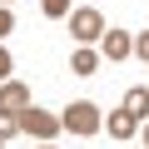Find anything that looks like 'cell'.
<instances>
[{"label":"cell","mask_w":149,"mask_h":149,"mask_svg":"<svg viewBox=\"0 0 149 149\" xmlns=\"http://www.w3.org/2000/svg\"><path fill=\"white\" fill-rule=\"evenodd\" d=\"M65 129H70V134H95V129H100V109H95L90 100L70 104V109H65Z\"/></svg>","instance_id":"cell-1"},{"label":"cell","mask_w":149,"mask_h":149,"mask_svg":"<svg viewBox=\"0 0 149 149\" xmlns=\"http://www.w3.org/2000/svg\"><path fill=\"white\" fill-rule=\"evenodd\" d=\"M20 129H30L35 139H55V134L65 129V119H60V114H45V109H25V114H20Z\"/></svg>","instance_id":"cell-2"},{"label":"cell","mask_w":149,"mask_h":149,"mask_svg":"<svg viewBox=\"0 0 149 149\" xmlns=\"http://www.w3.org/2000/svg\"><path fill=\"white\" fill-rule=\"evenodd\" d=\"M70 30L80 40H95V35H104V20H100V10H74L70 15Z\"/></svg>","instance_id":"cell-3"},{"label":"cell","mask_w":149,"mask_h":149,"mask_svg":"<svg viewBox=\"0 0 149 149\" xmlns=\"http://www.w3.org/2000/svg\"><path fill=\"white\" fill-rule=\"evenodd\" d=\"M0 109H30V90L25 85H5L0 90Z\"/></svg>","instance_id":"cell-4"},{"label":"cell","mask_w":149,"mask_h":149,"mask_svg":"<svg viewBox=\"0 0 149 149\" xmlns=\"http://www.w3.org/2000/svg\"><path fill=\"white\" fill-rule=\"evenodd\" d=\"M129 50H134V40H129L124 30H109V35H104V55H109V60H124Z\"/></svg>","instance_id":"cell-5"},{"label":"cell","mask_w":149,"mask_h":149,"mask_svg":"<svg viewBox=\"0 0 149 149\" xmlns=\"http://www.w3.org/2000/svg\"><path fill=\"white\" fill-rule=\"evenodd\" d=\"M134 129H139V119H134L129 109H119V114H109V134H114V139H129Z\"/></svg>","instance_id":"cell-6"},{"label":"cell","mask_w":149,"mask_h":149,"mask_svg":"<svg viewBox=\"0 0 149 149\" xmlns=\"http://www.w3.org/2000/svg\"><path fill=\"white\" fill-rule=\"evenodd\" d=\"M70 70H74V74H95V70H100V55H95V50H74Z\"/></svg>","instance_id":"cell-7"},{"label":"cell","mask_w":149,"mask_h":149,"mask_svg":"<svg viewBox=\"0 0 149 149\" xmlns=\"http://www.w3.org/2000/svg\"><path fill=\"white\" fill-rule=\"evenodd\" d=\"M124 109H129L134 119H139V114H149V90H129V95H124Z\"/></svg>","instance_id":"cell-8"},{"label":"cell","mask_w":149,"mask_h":149,"mask_svg":"<svg viewBox=\"0 0 149 149\" xmlns=\"http://www.w3.org/2000/svg\"><path fill=\"white\" fill-rule=\"evenodd\" d=\"M15 129H20V114H15V109H0V144H5Z\"/></svg>","instance_id":"cell-9"},{"label":"cell","mask_w":149,"mask_h":149,"mask_svg":"<svg viewBox=\"0 0 149 149\" xmlns=\"http://www.w3.org/2000/svg\"><path fill=\"white\" fill-rule=\"evenodd\" d=\"M65 10H70V0H45V15H50V20H60Z\"/></svg>","instance_id":"cell-10"},{"label":"cell","mask_w":149,"mask_h":149,"mask_svg":"<svg viewBox=\"0 0 149 149\" xmlns=\"http://www.w3.org/2000/svg\"><path fill=\"white\" fill-rule=\"evenodd\" d=\"M10 30H15V15H10L5 5H0V35H10Z\"/></svg>","instance_id":"cell-11"},{"label":"cell","mask_w":149,"mask_h":149,"mask_svg":"<svg viewBox=\"0 0 149 149\" xmlns=\"http://www.w3.org/2000/svg\"><path fill=\"white\" fill-rule=\"evenodd\" d=\"M134 55H139V60H149V35H139V40H134Z\"/></svg>","instance_id":"cell-12"},{"label":"cell","mask_w":149,"mask_h":149,"mask_svg":"<svg viewBox=\"0 0 149 149\" xmlns=\"http://www.w3.org/2000/svg\"><path fill=\"white\" fill-rule=\"evenodd\" d=\"M10 74V50H0V80Z\"/></svg>","instance_id":"cell-13"},{"label":"cell","mask_w":149,"mask_h":149,"mask_svg":"<svg viewBox=\"0 0 149 149\" xmlns=\"http://www.w3.org/2000/svg\"><path fill=\"white\" fill-rule=\"evenodd\" d=\"M144 139H149V129H144Z\"/></svg>","instance_id":"cell-14"},{"label":"cell","mask_w":149,"mask_h":149,"mask_svg":"<svg viewBox=\"0 0 149 149\" xmlns=\"http://www.w3.org/2000/svg\"><path fill=\"white\" fill-rule=\"evenodd\" d=\"M45 149H50V144H45Z\"/></svg>","instance_id":"cell-15"}]
</instances>
